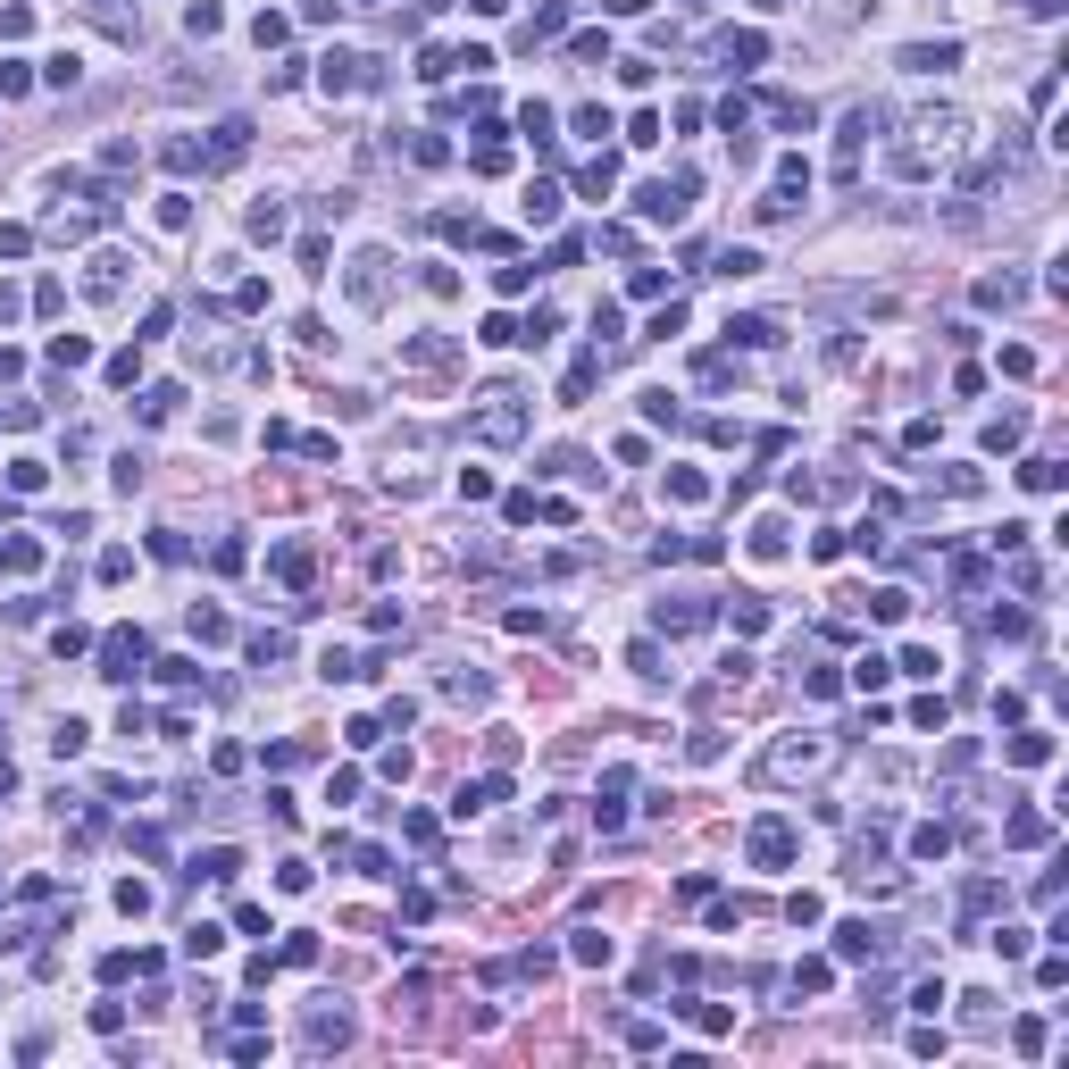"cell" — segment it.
<instances>
[{"label":"cell","mask_w":1069,"mask_h":1069,"mask_svg":"<svg viewBox=\"0 0 1069 1069\" xmlns=\"http://www.w3.org/2000/svg\"><path fill=\"white\" fill-rule=\"evenodd\" d=\"M953 59H961V42H911V51H902L911 76H936V67H953Z\"/></svg>","instance_id":"13"},{"label":"cell","mask_w":1069,"mask_h":1069,"mask_svg":"<svg viewBox=\"0 0 1069 1069\" xmlns=\"http://www.w3.org/2000/svg\"><path fill=\"white\" fill-rule=\"evenodd\" d=\"M710 619H719L710 602H660V610H652V627H660V635H694V627H710Z\"/></svg>","instance_id":"9"},{"label":"cell","mask_w":1069,"mask_h":1069,"mask_svg":"<svg viewBox=\"0 0 1069 1069\" xmlns=\"http://www.w3.org/2000/svg\"><path fill=\"white\" fill-rule=\"evenodd\" d=\"M117 911L142 919V911H151V886H134V877H126V886H117Z\"/></svg>","instance_id":"41"},{"label":"cell","mask_w":1069,"mask_h":1069,"mask_svg":"<svg viewBox=\"0 0 1069 1069\" xmlns=\"http://www.w3.org/2000/svg\"><path fill=\"white\" fill-rule=\"evenodd\" d=\"M593 376H602V368H593V360H577V368H568V385H560V393H568V410H577V401L593 393Z\"/></svg>","instance_id":"37"},{"label":"cell","mask_w":1069,"mask_h":1069,"mask_svg":"<svg viewBox=\"0 0 1069 1069\" xmlns=\"http://www.w3.org/2000/svg\"><path fill=\"white\" fill-rule=\"evenodd\" d=\"M961 151H969V117L961 109H919L911 134L894 142V176H936V168H953Z\"/></svg>","instance_id":"1"},{"label":"cell","mask_w":1069,"mask_h":1069,"mask_svg":"<svg viewBox=\"0 0 1069 1069\" xmlns=\"http://www.w3.org/2000/svg\"><path fill=\"white\" fill-rule=\"evenodd\" d=\"M518 126H527V142H552V109L527 101V109H518Z\"/></svg>","instance_id":"36"},{"label":"cell","mask_w":1069,"mask_h":1069,"mask_svg":"<svg viewBox=\"0 0 1069 1069\" xmlns=\"http://www.w3.org/2000/svg\"><path fill=\"white\" fill-rule=\"evenodd\" d=\"M861 9H869V0H827V17H836V26H852Z\"/></svg>","instance_id":"49"},{"label":"cell","mask_w":1069,"mask_h":1069,"mask_svg":"<svg viewBox=\"0 0 1069 1069\" xmlns=\"http://www.w3.org/2000/svg\"><path fill=\"white\" fill-rule=\"evenodd\" d=\"M560 218V184H527V226H552Z\"/></svg>","instance_id":"22"},{"label":"cell","mask_w":1069,"mask_h":1069,"mask_svg":"<svg viewBox=\"0 0 1069 1069\" xmlns=\"http://www.w3.org/2000/svg\"><path fill=\"white\" fill-rule=\"evenodd\" d=\"M276 577H284V585H310V552H301V543H284V552H276Z\"/></svg>","instance_id":"28"},{"label":"cell","mask_w":1069,"mask_h":1069,"mask_svg":"<svg viewBox=\"0 0 1069 1069\" xmlns=\"http://www.w3.org/2000/svg\"><path fill=\"white\" fill-rule=\"evenodd\" d=\"M827 760H836V744H827V735H777L769 760H760V777H769V786H794V777H819Z\"/></svg>","instance_id":"3"},{"label":"cell","mask_w":1069,"mask_h":1069,"mask_svg":"<svg viewBox=\"0 0 1069 1069\" xmlns=\"http://www.w3.org/2000/svg\"><path fill=\"white\" fill-rule=\"evenodd\" d=\"M886 677H894V660H877V652L861 660V669H852V685H861V694H877V685H886Z\"/></svg>","instance_id":"35"},{"label":"cell","mask_w":1069,"mask_h":1069,"mask_svg":"<svg viewBox=\"0 0 1069 1069\" xmlns=\"http://www.w3.org/2000/svg\"><path fill=\"white\" fill-rule=\"evenodd\" d=\"M685 209H694V176H660L635 193V218H652V226H677Z\"/></svg>","instance_id":"4"},{"label":"cell","mask_w":1069,"mask_h":1069,"mask_svg":"<svg viewBox=\"0 0 1069 1069\" xmlns=\"http://www.w3.org/2000/svg\"><path fill=\"white\" fill-rule=\"evenodd\" d=\"M1044 836H1053V827H1044V811H1019V819H1011V844H1044Z\"/></svg>","instance_id":"38"},{"label":"cell","mask_w":1069,"mask_h":1069,"mask_svg":"<svg viewBox=\"0 0 1069 1069\" xmlns=\"http://www.w3.org/2000/svg\"><path fill=\"white\" fill-rule=\"evenodd\" d=\"M886 953V928H869V919H844L836 928V961H877Z\"/></svg>","instance_id":"8"},{"label":"cell","mask_w":1069,"mask_h":1069,"mask_svg":"<svg viewBox=\"0 0 1069 1069\" xmlns=\"http://www.w3.org/2000/svg\"><path fill=\"white\" fill-rule=\"evenodd\" d=\"M318 84H326V92H351V84H360V59H351V51H326V59H318Z\"/></svg>","instance_id":"18"},{"label":"cell","mask_w":1069,"mask_h":1069,"mask_svg":"<svg viewBox=\"0 0 1069 1069\" xmlns=\"http://www.w3.org/2000/svg\"><path fill=\"white\" fill-rule=\"evenodd\" d=\"M727 59H744V67H760V59H769V42H760V34H735V42H727Z\"/></svg>","instance_id":"43"},{"label":"cell","mask_w":1069,"mask_h":1069,"mask_svg":"<svg viewBox=\"0 0 1069 1069\" xmlns=\"http://www.w3.org/2000/svg\"><path fill=\"white\" fill-rule=\"evenodd\" d=\"M827 978H836V969H827V961H802V969H794V994H819Z\"/></svg>","instance_id":"44"},{"label":"cell","mask_w":1069,"mask_h":1069,"mask_svg":"<svg viewBox=\"0 0 1069 1069\" xmlns=\"http://www.w3.org/2000/svg\"><path fill=\"white\" fill-rule=\"evenodd\" d=\"M994 953H1003V961H1028V928H994Z\"/></svg>","instance_id":"42"},{"label":"cell","mask_w":1069,"mask_h":1069,"mask_svg":"<svg viewBox=\"0 0 1069 1069\" xmlns=\"http://www.w3.org/2000/svg\"><path fill=\"white\" fill-rule=\"evenodd\" d=\"M802 694H811V702H836V669H802Z\"/></svg>","instance_id":"40"},{"label":"cell","mask_w":1069,"mask_h":1069,"mask_svg":"<svg viewBox=\"0 0 1069 1069\" xmlns=\"http://www.w3.org/2000/svg\"><path fill=\"white\" fill-rule=\"evenodd\" d=\"M243 151H251V117H226V126H218V142H209V168H234Z\"/></svg>","instance_id":"12"},{"label":"cell","mask_w":1069,"mask_h":1069,"mask_svg":"<svg viewBox=\"0 0 1069 1069\" xmlns=\"http://www.w3.org/2000/svg\"><path fill=\"white\" fill-rule=\"evenodd\" d=\"M669 493H677V502H702V493H710V477H694V468H677V477H669Z\"/></svg>","instance_id":"45"},{"label":"cell","mask_w":1069,"mask_h":1069,"mask_svg":"<svg viewBox=\"0 0 1069 1069\" xmlns=\"http://www.w3.org/2000/svg\"><path fill=\"white\" fill-rule=\"evenodd\" d=\"M0 259H26V226H0Z\"/></svg>","instance_id":"47"},{"label":"cell","mask_w":1069,"mask_h":1069,"mask_svg":"<svg viewBox=\"0 0 1069 1069\" xmlns=\"http://www.w3.org/2000/svg\"><path fill=\"white\" fill-rule=\"evenodd\" d=\"M368 9H376V0H368Z\"/></svg>","instance_id":"50"},{"label":"cell","mask_w":1069,"mask_h":1069,"mask_svg":"<svg viewBox=\"0 0 1069 1069\" xmlns=\"http://www.w3.org/2000/svg\"><path fill=\"white\" fill-rule=\"evenodd\" d=\"M911 852H919V861H944V852H953V827H936V819H928V827L911 836Z\"/></svg>","instance_id":"26"},{"label":"cell","mask_w":1069,"mask_h":1069,"mask_svg":"<svg viewBox=\"0 0 1069 1069\" xmlns=\"http://www.w3.org/2000/svg\"><path fill=\"white\" fill-rule=\"evenodd\" d=\"M627 669H635V677H652V685H660V677H669V669H660V644H652V635H644V644H635V652H627Z\"/></svg>","instance_id":"31"},{"label":"cell","mask_w":1069,"mask_h":1069,"mask_svg":"<svg viewBox=\"0 0 1069 1069\" xmlns=\"http://www.w3.org/2000/svg\"><path fill=\"white\" fill-rule=\"evenodd\" d=\"M777 552H786V518H760L752 527V560H777Z\"/></svg>","instance_id":"25"},{"label":"cell","mask_w":1069,"mask_h":1069,"mask_svg":"<svg viewBox=\"0 0 1069 1069\" xmlns=\"http://www.w3.org/2000/svg\"><path fill=\"white\" fill-rule=\"evenodd\" d=\"M385 268H393L385 251H360V259H351V276H343V293L360 301V310H376V301H385Z\"/></svg>","instance_id":"5"},{"label":"cell","mask_w":1069,"mask_h":1069,"mask_svg":"<svg viewBox=\"0 0 1069 1069\" xmlns=\"http://www.w3.org/2000/svg\"><path fill=\"white\" fill-rule=\"evenodd\" d=\"M527 393H518V385H493L485 401H477V410H468V435H477V443H527Z\"/></svg>","instance_id":"2"},{"label":"cell","mask_w":1069,"mask_h":1069,"mask_svg":"<svg viewBox=\"0 0 1069 1069\" xmlns=\"http://www.w3.org/2000/svg\"><path fill=\"white\" fill-rule=\"evenodd\" d=\"M134 669H142V635H134V627H109V635H101V677L126 685Z\"/></svg>","instance_id":"6"},{"label":"cell","mask_w":1069,"mask_h":1069,"mask_svg":"<svg viewBox=\"0 0 1069 1069\" xmlns=\"http://www.w3.org/2000/svg\"><path fill=\"white\" fill-rule=\"evenodd\" d=\"M610 184H619V159H610V151H602V159H585V168H577V193H585V201H602Z\"/></svg>","instance_id":"14"},{"label":"cell","mask_w":1069,"mask_h":1069,"mask_svg":"<svg viewBox=\"0 0 1069 1069\" xmlns=\"http://www.w3.org/2000/svg\"><path fill=\"white\" fill-rule=\"evenodd\" d=\"M752 861H760V869H786V861H794V827H786V819H760V827H752Z\"/></svg>","instance_id":"7"},{"label":"cell","mask_w":1069,"mask_h":1069,"mask_svg":"<svg viewBox=\"0 0 1069 1069\" xmlns=\"http://www.w3.org/2000/svg\"><path fill=\"white\" fill-rule=\"evenodd\" d=\"M1019 485L1028 493H1061V460H1019Z\"/></svg>","instance_id":"24"},{"label":"cell","mask_w":1069,"mask_h":1069,"mask_svg":"<svg viewBox=\"0 0 1069 1069\" xmlns=\"http://www.w3.org/2000/svg\"><path fill=\"white\" fill-rule=\"evenodd\" d=\"M126 268H134V259L101 251V259H92V276H84V293H92V301H117V293H126Z\"/></svg>","instance_id":"10"},{"label":"cell","mask_w":1069,"mask_h":1069,"mask_svg":"<svg viewBox=\"0 0 1069 1069\" xmlns=\"http://www.w3.org/2000/svg\"><path fill=\"white\" fill-rule=\"evenodd\" d=\"M1011 760H1019V769H1036V760H1053V735H1011Z\"/></svg>","instance_id":"29"},{"label":"cell","mask_w":1069,"mask_h":1069,"mask_svg":"<svg viewBox=\"0 0 1069 1069\" xmlns=\"http://www.w3.org/2000/svg\"><path fill=\"white\" fill-rule=\"evenodd\" d=\"M727 619H735V635H760V627H769V602H760V593H735Z\"/></svg>","instance_id":"19"},{"label":"cell","mask_w":1069,"mask_h":1069,"mask_svg":"<svg viewBox=\"0 0 1069 1069\" xmlns=\"http://www.w3.org/2000/svg\"><path fill=\"white\" fill-rule=\"evenodd\" d=\"M310 1044H318V1053H343V1044H351V1011L335 1003V1011H310Z\"/></svg>","instance_id":"11"},{"label":"cell","mask_w":1069,"mask_h":1069,"mask_svg":"<svg viewBox=\"0 0 1069 1069\" xmlns=\"http://www.w3.org/2000/svg\"><path fill=\"white\" fill-rule=\"evenodd\" d=\"M502 794H510L502 777H477V786H460V794H451V811H460V819H468V811H493Z\"/></svg>","instance_id":"15"},{"label":"cell","mask_w":1069,"mask_h":1069,"mask_svg":"<svg viewBox=\"0 0 1069 1069\" xmlns=\"http://www.w3.org/2000/svg\"><path fill=\"white\" fill-rule=\"evenodd\" d=\"M1019 435H1028V418H994V426H986V451H1011Z\"/></svg>","instance_id":"34"},{"label":"cell","mask_w":1069,"mask_h":1069,"mask_svg":"<svg viewBox=\"0 0 1069 1069\" xmlns=\"http://www.w3.org/2000/svg\"><path fill=\"white\" fill-rule=\"evenodd\" d=\"M84 360H92L84 335H51V368H84Z\"/></svg>","instance_id":"27"},{"label":"cell","mask_w":1069,"mask_h":1069,"mask_svg":"<svg viewBox=\"0 0 1069 1069\" xmlns=\"http://www.w3.org/2000/svg\"><path fill=\"white\" fill-rule=\"evenodd\" d=\"M1019 293H1028L1019 276H986V284H978V301H986V310H1019Z\"/></svg>","instance_id":"20"},{"label":"cell","mask_w":1069,"mask_h":1069,"mask_svg":"<svg viewBox=\"0 0 1069 1069\" xmlns=\"http://www.w3.org/2000/svg\"><path fill=\"white\" fill-rule=\"evenodd\" d=\"M176 401H184L176 385H151V393H142V418H151V426H159V418H176Z\"/></svg>","instance_id":"30"},{"label":"cell","mask_w":1069,"mask_h":1069,"mask_svg":"<svg viewBox=\"0 0 1069 1069\" xmlns=\"http://www.w3.org/2000/svg\"><path fill=\"white\" fill-rule=\"evenodd\" d=\"M677 1011H694V1028H702V1036H727V1028H735L719 1003H677Z\"/></svg>","instance_id":"32"},{"label":"cell","mask_w":1069,"mask_h":1069,"mask_svg":"<svg viewBox=\"0 0 1069 1069\" xmlns=\"http://www.w3.org/2000/svg\"><path fill=\"white\" fill-rule=\"evenodd\" d=\"M34 560H42V543H34V535H9V543H0V568H9V577H26Z\"/></svg>","instance_id":"21"},{"label":"cell","mask_w":1069,"mask_h":1069,"mask_svg":"<svg viewBox=\"0 0 1069 1069\" xmlns=\"http://www.w3.org/2000/svg\"><path fill=\"white\" fill-rule=\"evenodd\" d=\"M193 635L201 644H226V610H193Z\"/></svg>","instance_id":"39"},{"label":"cell","mask_w":1069,"mask_h":1069,"mask_svg":"<svg viewBox=\"0 0 1069 1069\" xmlns=\"http://www.w3.org/2000/svg\"><path fill=\"white\" fill-rule=\"evenodd\" d=\"M234 869H243V852H234V844H209L201 861H193V877H209V886H226Z\"/></svg>","instance_id":"17"},{"label":"cell","mask_w":1069,"mask_h":1069,"mask_svg":"<svg viewBox=\"0 0 1069 1069\" xmlns=\"http://www.w3.org/2000/svg\"><path fill=\"white\" fill-rule=\"evenodd\" d=\"M727 335L744 343V351H769V343H777V326H769V318H727Z\"/></svg>","instance_id":"23"},{"label":"cell","mask_w":1069,"mask_h":1069,"mask_svg":"<svg viewBox=\"0 0 1069 1069\" xmlns=\"http://www.w3.org/2000/svg\"><path fill=\"white\" fill-rule=\"evenodd\" d=\"M401 360L435 376V368H451V360H460V351H451V343H435V335H418V343H401Z\"/></svg>","instance_id":"16"},{"label":"cell","mask_w":1069,"mask_h":1069,"mask_svg":"<svg viewBox=\"0 0 1069 1069\" xmlns=\"http://www.w3.org/2000/svg\"><path fill=\"white\" fill-rule=\"evenodd\" d=\"M568 26V9H560V0H552V9H535V26H527V42H543V34H560Z\"/></svg>","instance_id":"46"},{"label":"cell","mask_w":1069,"mask_h":1069,"mask_svg":"<svg viewBox=\"0 0 1069 1069\" xmlns=\"http://www.w3.org/2000/svg\"><path fill=\"white\" fill-rule=\"evenodd\" d=\"M251 234H259V243H276V234H284V209L259 201V209H251Z\"/></svg>","instance_id":"33"},{"label":"cell","mask_w":1069,"mask_h":1069,"mask_svg":"<svg viewBox=\"0 0 1069 1069\" xmlns=\"http://www.w3.org/2000/svg\"><path fill=\"white\" fill-rule=\"evenodd\" d=\"M17 310H26V301H17V284H0V326H17Z\"/></svg>","instance_id":"48"}]
</instances>
